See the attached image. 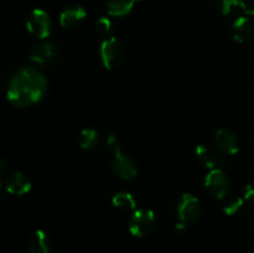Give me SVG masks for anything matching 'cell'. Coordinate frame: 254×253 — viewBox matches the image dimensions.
Returning <instances> with one entry per match:
<instances>
[{"label": "cell", "mask_w": 254, "mask_h": 253, "mask_svg": "<svg viewBox=\"0 0 254 253\" xmlns=\"http://www.w3.org/2000/svg\"><path fill=\"white\" fill-rule=\"evenodd\" d=\"M47 92V79L35 67H24L11 77L7 86V101L17 108L39 103Z\"/></svg>", "instance_id": "6da1fadb"}, {"label": "cell", "mask_w": 254, "mask_h": 253, "mask_svg": "<svg viewBox=\"0 0 254 253\" xmlns=\"http://www.w3.org/2000/svg\"><path fill=\"white\" fill-rule=\"evenodd\" d=\"M107 146L113 153L112 158V170L122 180H133L138 176L139 169L138 164L135 163L133 158L124 154L122 151L121 143L116 135H109L107 138Z\"/></svg>", "instance_id": "7a4b0ae2"}, {"label": "cell", "mask_w": 254, "mask_h": 253, "mask_svg": "<svg viewBox=\"0 0 254 253\" xmlns=\"http://www.w3.org/2000/svg\"><path fill=\"white\" fill-rule=\"evenodd\" d=\"M99 57L104 68L108 71H116L126 61V45L114 36L103 39L99 46Z\"/></svg>", "instance_id": "3957f363"}, {"label": "cell", "mask_w": 254, "mask_h": 253, "mask_svg": "<svg viewBox=\"0 0 254 253\" xmlns=\"http://www.w3.org/2000/svg\"><path fill=\"white\" fill-rule=\"evenodd\" d=\"M231 180L220 168L210 170L205 176V189L216 200H225L231 192Z\"/></svg>", "instance_id": "277c9868"}, {"label": "cell", "mask_w": 254, "mask_h": 253, "mask_svg": "<svg viewBox=\"0 0 254 253\" xmlns=\"http://www.w3.org/2000/svg\"><path fill=\"white\" fill-rule=\"evenodd\" d=\"M155 213L148 208H140L134 211L129 222V231L134 237L143 238L150 235L155 227Z\"/></svg>", "instance_id": "5b68a950"}, {"label": "cell", "mask_w": 254, "mask_h": 253, "mask_svg": "<svg viewBox=\"0 0 254 253\" xmlns=\"http://www.w3.org/2000/svg\"><path fill=\"white\" fill-rule=\"evenodd\" d=\"M178 216L180 222L185 223H195L202 216V206L200 200L192 193H184L178 202Z\"/></svg>", "instance_id": "8992f818"}, {"label": "cell", "mask_w": 254, "mask_h": 253, "mask_svg": "<svg viewBox=\"0 0 254 253\" xmlns=\"http://www.w3.org/2000/svg\"><path fill=\"white\" fill-rule=\"evenodd\" d=\"M26 29L37 39H47L52 32L51 17L45 10L34 9L27 16Z\"/></svg>", "instance_id": "52a82bcc"}, {"label": "cell", "mask_w": 254, "mask_h": 253, "mask_svg": "<svg viewBox=\"0 0 254 253\" xmlns=\"http://www.w3.org/2000/svg\"><path fill=\"white\" fill-rule=\"evenodd\" d=\"M57 47L49 41L34 45L29 51V59L37 66H49L56 60Z\"/></svg>", "instance_id": "ba28073f"}, {"label": "cell", "mask_w": 254, "mask_h": 253, "mask_svg": "<svg viewBox=\"0 0 254 253\" xmlns=\"http://www.w3.org/2000/svg\"><path fill=\"white\" fill-rule=\"evenodd\" d=\"M5 189L9 193L16 196H24L31 190V181L21 171H11L5 176Z\"/></svg>", "instance_id": "9c48e42d"}, {"label": "cell", "mask_w": 254, "mask_h": 253, "mask_svg": "<svg viewBox=\"0 0 254 253\" xmlns=\"http://www.w3.org/2000/svg\"><path fill=\"white\" fill-rule=\"evenodd\" d=\"M215 143L218 150L226 155H236L240 151V140L233 131L220 129L215 134Z\"/></svg>", "instance_id": "30bf717a"}, {"label": "cell", "mask_w": 254, "mask_h": 253, "mask_svg": "<svg viewBox=\"0 0 254 253\" xmlns=\"http://www.w3.org/2000/svg\"><path fill=\"white\" fill-rule=\"evenodd\" d=\"M86 16V10L82 6H69L60 15V24L64 29H76L84 21Z\"/></svg>", "instance_id": "8fae6325"}, {"label": "cell", "mask_w": 254, "mask_h": 253, "mask_svg": "<svg viewBox=\"0 0 254 253\" xmlns=\"http://www.w3.org/2000/svg\"><path fill=\"white\" fill-rule=\"evenodd\" d=\"M216 4L223 15H232L238 11L248 16L254 15V2H247L246 0H216Z\"/></svg>", "instance_id": "7c38bea8"}, {"label": "cell", "mask_w": 254, "mask_h": 253, "mask_svg": "<svg viewBox=\"0 0 254 253\" xmlns=\"http://www.w3.org/2000/svg\"><path fill=\"white\" fill-rule=\"evenodd\" d=\"M233 40L238 44H245L252 37L253 24L247 16H238L231 26Z\"/></svg>", "instance_id": "4fadbf2b"}, {"label": "cell", "mask_w": 254, "mask_h": 253, "mask_svg": "<svg viewBox=\"0 0 254 253\" xmlns=\"http://www.w3.org/2000/svg\"><path fill=\"white\" fill-rule=\"evenodd\" d=\"M143 0H108L107 1V12L109 16L124 17L128 16L134 7Z\"/></svg>", "instance_id": "5bb4252c"}, {"label": "cell", "mask_w": 254, "mask_h": 253, "mask_svg": "<svg viewBox=\"0 0 254 253\" xmlns=\"http://www.w3.org/2000/svg\"><path fill=\"white\" fill-rule=\"evenodd\" d=\"M51 245L47 233L42 230H36L29 238L27 253H50Z\"/></svg>", "instance_id": "9a60e30c"}, {"label": "cell", "mask_w": 254, "mask_h": 253, "mask_svg": "<svg viewBox=\"0 0 254 253\" xmlns=\"http://www.w3.org/2000/svg\"><path fill=\"white\" fill-rule=\"evenodd\" d=\"M195 154L197 160L200 161L205 168L210 169V170L217 168L218 161L220 160H218L217 153L215 151V149H212L211 146L205 145V144H200V145L196 146Z\"/></svg>", "instance_id": "2e32d148"}, {"label": "cell", "mask_w": 254, "mask_h": 253, "mask_svg": "<svg viewBox=\"0 0 254 253\" xmlns=\"http://www.w3.org/2000/svg\"><path fill=\"white\" fill-rule=\"evenodd\" d=\"M112 205L121 211H135L136 210V200L130 192H122L114 193L112 197Z\"/></svg>", "instance_id": "e0dca14e"}, {"label": "cell", "mask_w": 254, "mask_h": 253, "mask_svg": "<svg viewBox=\"0 0 254 253\" xmlns=\"http://www.w3.org/2000/svg\"><path fill=\"white\" fill-rule=\"evenodd\" d=\"M99 143V133L96 129L86 128L81 130L78 136V144L83 150H92Z\"/></svg>", "instance_id": "ac0fdd59"}, {"label": "cell", "mask_w": 254, "mask_h": 253, "mask_svg": "<svg viewBox=\"0 0 254 253\" xmlns=\"http://www.w3.org/2000/svg\"><path fill=\"white\" fill-rule=\"evenodd\" d=\"M245 205V198L242 197H232L228 198L223 205V212L227 216H235L236 213L240 212Z\"/></svg>", "instance_id": "d6986e66"}, {"label": "cell", "mask_w": 254, "mask_h": 253, "mask_svg": "<svg viewBox=\"0 0 254 253\" xmlns=\"http://www.w3.org/2000/svg\"><path fill=\"white\" fill-rule=\"evenodd\" d=\"M97 31L102 37L107 39L111 37L112 31H113V24H112L111 19L107 16H102L97 20Z\"/></svg>", "instance_id": "ffe728a7"}, {"label": "cell", "mask_w": 254, "mask_h": 253, "mask_svg": "<svg viewBox=\"0 0 254 253\" xmlns=\"http://www.w3.org/2000/svg\"><path fill=\"white\" fill-rule=\"evenodd\" d=\"M243 198H245V201H247L248 203L254 205V181L253 183L247 184V185L245 186V190H243Z\"/></svg>", "instance_id": "44dd1931"}, {"label": "cell", "mask_w": 254, "mask_h": 253, "mask_svg": "<svg viewBox=\"0 0 254 253\" xmlns=\"http://www.w3.org/2000/svg\"><path fill=\"white\" fill-rule=\"evenodd\" d=\"M174 231H175V233L178 236H183L184 233L186 232V225H185V223H183V222L176 223L175 228H174Z\"/></svg>", "instance_id": "7402d4cb"}, {"label": "cell", "mask_w": 254, "mask_h": 253, "mask_svg": "<svg viewBox=\"0 0 254 253\" xmlns=\"http://www.w3.org/2000/svg\"><path fill=\"white\" fill-rule=\"evenodd\" d=\"M5 166H6V163H5V160L2 158H0V175H1L2 173H4L5 170Z\"/></svg>", "instance_id": "603a6c76"}, {"label": "cell", "mask_w": 254, "mask_h": 253, "mask_svg": "<svg viewBox=\"0 0 254 253\" xmlns=\"http://www.w3.org/2000/svg\"><path fill=\"white\" fill-rule=\"evenodd\" d=\"M0 193H1V180H0Z\"/></svg>", "instance_id": "cb8c5ba5"}]
</instances>
